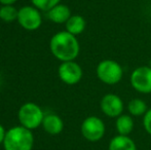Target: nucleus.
Wrapping results in <instances>:
<instances>
[{
  "mask_svg": "<svg viewBox=\"0 0 151 150\" xmlns=\"http://www.w3.org/2000/svg\"><path fill=\"white\" fill-rule=\"evenodd\" d=\"M149 67L151 68V59H150V62H149Z\"/></svg>",
  "mask_w": 151,
  "mask_h": 150,
  "instance_id": "nucleus-22",
  "label": "nucleus"
},
{
  "mask_svg": "<svg viewBox=\"0 0 151 150\" xmlns=\"http://www.w3.org/2000/svg\"><path fill=\"white\" fill-rule=\"evenodd\" d=\"M5 135H6V131L3 128L2 124H0V144H3L4 139H5Z\"/></svg>",
  "mask_w": 151,
  "mask_h": 150,
  "instance_id": "nucleus-19",
  "label": "nucleus"
},
{
  "mask_svg": "<svg viewBox=\"0 0 151 150\" xmlns=\"http://www.w3.org/2000/svg\"><path fill=\"white\" fill-rule=\"evenodd\" d=\"M129 83L136 92L143 95L151 94V68L149 66H139L132 72Z\"/></svg>",
  "mask_w": 151,
  "mask_h": 150,
  "instance_id": "nucleus-6",
  "label": "nucleus"
},
{
  "mask_svg": "<svg viewBox=\"0 0 151 150\" xmlns=\"http://www.w3.org/2000/svg\"><path fill=\"white\" fill-rule=\"evenodd\" d=\"M71 16V10L69 6L61 3L47 11L48 19L56 24H66V22L69 20Z\"/></svg>",
  "mask_w": 151,
  "mask_h": 150,
  "instance_id": "nucleus-11",
  "label": "nucleus"
},
{
  "mask_svg": "<svg viewBox=\"0 0 151 150\" xmlns=\"http://www.w3.org/2000/svg\"><path fill=\"white\" fill-rule=\"evenodd\" d=\"M52 54L61 62L74 61L80 52V45L75 35L61 31L52 37L50 42Z\"/></svg>",
  "mask_w": 151,
  "mask_h": 150,
  "instance_id": "nucleus-1",
  "label": "nucleus"
},
{
  "mask_svg": "<svg viewBox=\"0 0 151 150\" xmlns=\"http://www.w3.org/2000/svg\"><path fill=\"white\" fill-rule=\"evenodd\" d=\"M17 0H0V3L2 5H12L14 3H16Z\"/></svg>",
  "mask_w": 151,
  "mask_h": 150,
  "instance_id": "nucleus-20",
  "label": "nucleus"
},
{
  "mask_svg": "<svg viewBox=\"0 0 151 150\" xmlns=\"http://www.w3.org/2000/svg\"><path fill=\"white\" fill-rule=\"evenodd\" d=\"M108 150H137V145L129 136L116 135L110 140Z\"/></svg>",
  "mask_w": 151,
  "mask_h": 150,
  "instance_id": "nucleus-12",
  "label": "nucleus"
},
{
  "mask_svg": "<svg viewBox=\"0 0 151 150\" xmlns=\"http://www.w3.org/2000/svg\"><path fill=\"white\" fill-rule=\"evenodd\" d=\"M96 74L98 79L107 85H115L123 77V68L118 62L105 59L97 65Z\"/></svg>",
  "mask_w": 151,
  "mask_h": 150,
  "instance_id": "nucleus-3",
  "label": "nucleus"
},
{
  "mask_svg": "<svg viewBox=\"0 0 151 150\" xmlns=\"http://www.w3.org/2000/svg\"><path fill=\"white\" fill-rule=\"evenodd\" d=\"M100 108L104 115L110 118H117L123 114L124 103L119 96L115 94H106L100 102Z\"/></svg>",
  "mask_w": 151,
  "mask_h": 150,
  "instance_id": "nucleus-9",
  "label": "nucleus"
},
{
  "mask_svg": "<svg viewBox=\"0 0 151 150\" xmlns=\"http://www.w3.org/2000/svg\"><path fill=\"white\" fill-rule=\"evenodd\" d=\"M21 27L28 31L37 30L42 23V18L39 10L35 6H23L19 9L18 20Z\"/></svg>",
  "mask_w": 151,
  "mask_h": 150,
  "instance_id": "nucleus-7",
  "label": "nucleus"
},
{
  "mask_svg": "<svg viewBox=\"0 0 151 150\" xmlns=\"http://www.w3.org/2000/svg\"><path fill=\"white\" fill-rule=\"evenodd\" d=\"M31 1L37 9L43 10V11H48L52 7L60 4L61 0H31Z\"/></svg>",
  "mask_w": 151,
  "mask_h": 150,
  "instance_id": "nucleus-17",
  "label": "nucleus"
},
{
  "mask_svg": "<svg viewBox=\"0 0 151 150\" xmlns=\"http://www.w3.org/2000/svg\"><path fill=\"white\" fill-rule=\"evenodd\" d=\"M66 31L71 34L77 35L81 34L86 27V21L80 14H72L69 20L66 22Z\"/></svg>",
  "mask_w": 151,
  "mask_h": 150,
  "instance_id": "nucleus-13",
  "label": "nucleus"
},
{
  "mask_svg": "<svg viewBox=\"0 0 151 150\" xmlns=\"http://www.w3.org/2000/svg\"><path fill=\"white\" fill-rule=\"evenodd\" d=\"M80 132L86 141L95 143L103 139V137L105 136L106 126L103 119L96 115H91L82 121Z\"/></svg>",
  "mask_w": 151,
  "mask_h": 150,
  "instance_id": "nucleus-5",
  "label": "nucleus"
},
{
  "mask_svg": "<svg viewBox=\"0 0 151 150\" xmlns=\"http://www.w3.org/2000/svg\"><path fill=\"white\" fill-rule=\"evenodd\" d=\"M43 130L50 135H59L64 130V121L63 119L57 114H46L44 115L43 121H42Z\"/></svg>",
  "mask_w": 151,
  "mask_h": 150,
  "instance_id": "nucleus-10",
  "label": "nucleus"
},
{
  "mask_svg": "<svg viewBox=\"0 0 151 150\" xmlns=\"http://www.w3.org/2000/svg\"><path fill=\"white\" fill-rule=\"evenodd\" d=\"M143 126L145 132L151 136V108L148 109L147 112L143 116Z\"/></svg>",
  "mask_w": 151,
  "mask_h": 150,
  "instance_id": "nucleus-18",
  "label": "nucleus"
},
{
  "mask_svg": "<svg viewBox=\"0 0 151 150\" xmlns=\"http://www.w3.org/2000/svg\"><path fill=\"white\" fill-rule=\"evenodd\" d=\"M59 77L64 83L68 85L77 84L83 76V71L80 65L75 61H68L62 62L58 69Z\"/></svg>",
  "mask_w": 151,
  "mask_h": 150,
  "instance_id": "nucleus-8",
  "label": "nucleus"
},
{
  "mask_svg": "<svg viewBox=\"0 0 151 150\" xmlns=\"http://www.w3.org/2000/svg\"><path fill=\"white\" fill-rule=\"evenodd\" d=\"M1 82H2V79H1V75H0V85H1Z\"/></svg>",
  "mask_w": 151,
  "mask_h": 150,
  "instance_id": "nucleus-21",
  "label": "nucleus"
},
{
  "mask_svg": "<svg viewBox=\"0 0 151 150\" xmlns=\"http://www.w3.org/2000/svg\"><path fill=\"white\" fill-rule=\"evenodd\" d=\"M33 144V134L23 126H14L6 131L3 142L4 150H32Z\"/></svg>",
  "mask_w": 151,
  "mask_h": 150,
  "instance_id": "nucleus-2",
  "label": "nucleus"
},
{
  "mask_svg": "<svg viewBox=\"0 0 151 150\" xmlns=\"http://www.w3.org/2000/svg\"><path fill=\"white\" fill-rule=\"evenodd\" d=\"M19 9L14 5H2L0 7V20L3 22L10 23L18 20Z\"/></svg>",
  "mask_w": 151,
  "mask_h": 150,
  "instance_id": "nucleus-16",
  "label": "nucleus"
},
{
  "mask_svg": "<svg viewBox=\"0 0 151 150\" xmlns=\"http://www.w3.org/2000/svg\"><path fill=\"white\" fill-rule=\"evenodd\" d=\"M148 106L145 101H143L140 98L132 99L127 103V111L129 114L134 117H139V116H144V114L147 112Z\"/></svg>",
  "mask_w": 151,
  "mask_h": 150,
  "instance_id": "nucleus-15",
  "label": "nucleus"
},
{
  "mask_svg": "<svg viewBox=\"0 0 151 150\" xmlns=\"http://www.w3.org/2000/svg\"><path fill=\"white\" fill-rule=\"evenodd\" d=\"M18 117L21 126L32 131L42 124L44 113L35 103H26L20 107Z\"/></svg>",
  "mask_w": 151,
  "mask_h": 150,
  "instance_id": "nucleus-4",
  "label": "nucleus"
},
{
  "mask_svg": "<svg viewBox=\"0 0 151 150\" xmlns=\"http://www.w3.org/2000/svg\"><path fill=\"white\" fill-rule=\"evenodd\" d=\"M134 126H135V121L133 116L129 114H121L115 120V128L118 135L129 136L133 132Z\"/></svg>",
  "mask_w": 151,
  "mask_h": 150,
  "instance_id": "nucleus-14",
  "label": "nucleus"
}]
</instances>
